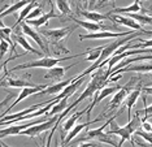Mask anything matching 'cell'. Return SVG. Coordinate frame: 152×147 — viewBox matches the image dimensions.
<instances>
[{
	"label": "cell",
	"mask_w": 152,
	"mask_h": 147,
	"mask_svg": "<svg viewBox=\"0 0 152 147\" xmlns=\"http://www.w3.org/2000/svg\"><path fill=\"white\" fill-rule=\"evenodd\" d=\"M77 24L73 26H66V27H58V29H47V30H40L42 35L48 40V43L52 46V51L55 55H61V54H69V50L65 47V39L70 35L72 31L77 29Z\"/></svg>",
	"instance_id": "6da1fadb"
},
{
	"label": "cell",
	"mask_w": 152,
	"mask_h": 147,
	"mask_svg": "<svg viewBox=\"0 0 152 147\" xmlns=\"http://www.w3.org/2000/svg\"><path fill=\"white\" fill-rule=\"evenodd\" d=\"M139 128H142V118H140L139 115L135 112V116H134V118L129 120V122H127L125 126H118V125L115 122V118H113V120L110 121L109 129L107 130V133L121 137V141L118 142V146H121L125 141H130L134 145V141L131 139V134H133V133H135Z\"/></svg>",
	"instance_id": "7a4b0ae2"
},
{
	"label": "cell",
	"mask_w": 152,
	"mask_h": 147,
	"mask_svg": "<svg viewBox=\"0 0 152 147\" xmlns=\"http://www.w3.org/2000/svg\"><path fill=\"white\" fill-rule=\"evenodd\" d=\"M137 81H139V78H135V77H133V78H131L125 86H122L116 94H113V98L110 99V101L108 103V107H107V110L99 115V117L102 118V120L105 117V115L113 116V112H116V111H117V108H118L121 104H122L124 101H125L126 96H127V94H129L131 90L134 89V85H133V83H135Z\"/></svg>",
	"instance_id": "3957f363"
},
{
	"label": "cell",
	"mask_w": 152,
	"mask_h": 147,
	"mask_svg": "<svg viewBox=\"0 0 152 147\" xmlns=\"http://www.w3.org/2000/svg\"><path fill=\"white\" fill-rule=\"evenodd\" d=\"M86 54V52H85ZM85 54H75V55H69V56H64V57H58V59H55V57H42L39 60H35V61H30V62H23V64H20V65H16L15 68L11 69V72H16V71H21V69H30V68H44V69H50L52 66L57 65L58 62L61 61H66V60H70V59H75V57H79V56L85 55Z\"/></svg>",
	"instance_id": "277c9868"
},
{
	"label": "cell",
	"mask_w": 152,
	"mask_h": 147,
	"mask_svg": "<svg viewBox=\"0 0 152 147\" xmlns=\"http://www.w3.org/2000/svg\"><path fill=\"white\" fill-rule=\"evenodd\" d=\"M57 118H58V115H55V116H52L50 120L43 121V122H40V124H35V125H33V126L22 130L20 133V135H27V137H30V138H35L37 135L40 134V133L46 132L48 129H51V126H53L55 122L57 121Z\"/></svg>",
	"instance_id": "5b68a950"
},
{
	"label": "cell",
	"mask_w": 152,
	"mask_h": 147,
	"mask_svg": "<svg viewBox=\"0 0 152 147\" xmlns=\"http://www.w3.org/2000/svg\"><path fill=\"white\" fill-rule=\"evenodd\" d=\"M50 118H51L50 116L44 115L40 120H33V121L26 122V124H22V125H15V126H9V128H1V130H0V137L4 138V137H8V135H20V133H21L22 130L33 126V125H35V124H40V122H43V121H47V120H50Z\"/></svg>",
	"instance_id": "8992f818"
},
{
	"label": "cell",
	"mask_w": 152,
	"mask_h": 147,
	"mask_svg": "<svg viewBox=\"0 0 152 147\" xmlns=\"http://www.w3.org/2000/svg\"><path fill=\"white\" fill-rule=\"evenodd\" d=\"M21 30H22V33L25 34V35L30 37L38 44V46L40 47V50L43 51V54H50V50H48V40H44L43 38L40 37V33H38L37 30H34L27 22H22L21 24Z\"/></svg>",
	"instance_id": "52a82bcc"
},
{
	"label": "cell",
	"mask_w": 152,
	"mask_h": 147,
	"mask_svg": "<svg viewBox=\"0 0 152 147\" xmlns=\"http://www.w3.org/2000/svg\"><path fill=\"white\" fill-rule=\"evenodd\" d=\"M79 78H82L81 76H77V77H74V78H69V79H65V81H60V82H56V83H53V85H48L46 89H43L42 91H39L38 94H35V95H58L68 85H70L72 82H74V81H77V79Z\"/></svg>",
	"instance_id": "ba28073f"
},
{
	"label": "cell",
	"mask_w": 152,
	"mask_h": 147,
	"mask_svg": "<svg viewBox=\"0 0 152 147\" xmlns=\"http://www.w3.org/2000/svg\"><path fill=\"white\" fill-rule=\"evenodd\" d=\"M134 31H124V33H110L109 30H104V31H95V33H88V34H83V35H79V39L85 40V39H109V38H118V37H127L130 34H133Z\"/></svg>",
	"instance_id": "9c48e42d"
},
{
	"label": "cell",
	"mask_w": 152,
	"mask_h": 147,
	"mask_svg": "<svg viewBox=\"0 0 152 147\" xmlns=\"http://www.w3.org/2000/svg\"><path fill=\"white\" fill-rule=\"evenodd\" d=\"M48 85H37V86H33V87H23L22 89V91L20 93V95L17 96V99L13 101L12 103V106H9L8 107V110H5V111H3V113H1V117L3 116H7V113H8L9 111L12 110L15 106H17V104L20 103L21 100H23V99H26L27 96H30V95H35V94H38L39 91H42L43 89H46Z\"/></svg>",
	"instance_id": "30bf717a"
},
{
	"label": "cell",
	"mask_w": 152,
	"mask_h": 147,
	"mask_svg": "<svg viewBox=\"0 0 152 147\" xmlns=\"http://www.w3.org/2000/svg\"><path fill=\"white\" fill-rule=\"evenodd\" d=\"M79 62H73V64H69L68 66H57L55 65L52 68L47 69V73L44 74V78L46 79H51V81H61V78L65 76L68 69H70L72 66L78 65Z\"/></svg>",
	"instance_id": "8fae6325"
},
{
	"label": "cell",
	"mask_w": 152,
	"mask_h": 147,
	"mask_svg": "<svg viewBox=\"0 0 152 147\" xmlns=\"http://www.w3.org/2000/svg\"><path fill=\"white\" fill-rule=\"evenodd\" d=\"M108 16H109L110 21H113V22L121 24V25L127 26V27H130V29H133V30H143L140 24H138L135 20L130 18V17H124L121 15H116V13H110V12L108 13Z\"/></svg>",
	"instance_id": "7c38bea8"
},
{
	"label": "cell",
	"mask_w": 152,
	"mask_h": 147,
	"mask_svg": "<svg viewBox=\"0 0 152 147\" xmlns=\"http://www.w3.org/2000/svg\"><path fill=\"white\" fill-rule=\"evenodd\" d=\"M142 89H143V87H142V82H139L135 89H133L127 94V96L125 99V106L127 108V118H129V120H131V108H133V106H135L138 98H139L140 93H142Z\"/></svg>",
	"instance_id": "4fadbf2b"
},
{
	"label": "cell",
	"mask_w": 152,
	"mask_h": 147,
	"mask_svg": "<svg viewBox=\"0 0 152 147\" xmlns=\"http://www.w3.org/2000/svg\"><path fill=\"white\" fill-rule=\"evenodd\" d=\"M69 20L75 22L78 26H82L83 29H86L87 31H91V33H95V31H102V30H109V29H113V27H107L102 24H98V22H92V21H82V20H78L75 17H69ZM116 29V27H115Z\"/></svg>",
	"instance_id": "5bb4252c"
},
{
	"label": "cell",
	"mask_w": 152,
	"mask_h": 147,
	"mask_svg": "<svg viewBox=\"0 0 152 147\" xmlns=\"http://www.w3.org/2000/svg\"><path fill=\"white\" fill-rule=\"evenodd\" d=\"M60 15H57L56 12H55L53 9V5H51V10L48 13H43L40 17H38V18H34V20H29L26 21L27 24H29L30 26H34V27H40L42 25H47L48 21L51 18H58Z\"/></svg>",
	"instance_id": "9a60e30c"
},
{
	"label": "cell",
	"mask_w": 152,
	"mask_h": 147,
	"mask_svg": "<svg viewBox=\"0 0 152 147\" xmlns=\"http://www.w3.org/2000/svg\"><path fill=\"white\" fill-rule=\"evenodd\" d=\"M51 100H52V99H50V100H47V101H43V103H39V104H34V106H31L30 108H26V110H23V111H21V112H17V113H12V115H9V116H3L1 120H0V122L21 118V117H23V116H26V115L35 112L37 110H39V108H42V106H44V104H48Z\"/></svg>",
	"instance_id": "2e32d148"
},
{
	"label": "cell",
	"mask_w": 152,
	"mask_h": 147,
	"mask_svg": "<svg viewBox=\"0 0 152 147\" xmlns=\"http://www.w3.org/2000/svg\"><path fill=\"white\" fill-rule=\"evenodd\" d=\"M1 85L3 87H33L37 86L35 83L26 81L25 78H12V77H1Z\"/></svg>",
	"instance_id": "e0dca14e"
},
{
	"label": "cell",
	"mask_w": 152,
	"mask_h": 147,
	"mask_svg": "<svg viewBox=\"0 0 152 147\" xmlns=\"http://www.w3.org/2000/svg\"><path fill=\"white\" fill-rule=\"evenodd\" d=\"M127 72H137V73H150L152 72V64L148 62H143V64H138V65H127L125 68H121L118 71L113 72L110 76L120 74V73H127Z\"/></svg>",
	"instance_id": "ac0fdd59"
},
{
	"label": "cell",
	"mask_w": 152,
	"mask_h": 147,
	"mask_svg": "<svg viewBox=\"0 0 152 147\" xmlns=\"http://www.w3.org/2000/svg\"><path fill=\"white\" fill-rule=\"evenodd\" d=\"M100 120H102V118L98 117V118H95V120H92V121H91V120H90V121L87 120V121L85 122V124L75 125L74 128H72L70 130H69V134L66 135V138L64 139L63 145H66V143H70V142H72V139L77 137V135H78V134H79V133H81L82 130H83V129H86L87 126H90V125H91V124H95V122H98V121H100Z\"/></svg>",
	"instance_id": "d6986e66"
},
{
	"label": "cell",
	"mask_w": 152,
	"mask_h": 147,
	"mask_svg": "<svg viewBox=\"0 0 152 147\" xmlns=\"http://www.w3.org/2000/svg\"><path fill=\"white\" fill-rule=\"evenodd\" d=\"M33 0H17V1H15L12 5H9L7 9H4L1 12V15H0V17L1 18H4L5 16H8V15H12V13H16V12H18V10H21L23 7H26L27 4H30Z\"/></svg>",
	"instance_id": "ffe728a7"
},
{
	"label": "cell",
	"mask_w": 152,
	"mask_h": 147,
	"mask_svg": "<svg viewBox=\"0 0 152 147\" xmlns=\"http://www.w3.org/2000/svg\"><path fill=\"white\" fill-rule=\"evenodd\" d=\"M78 15L79 16H83L87 21H92V22H100V21H104V20H110L108 15H102V13L94 12V10H78Z\"/></svg>",
	"instance_id": "44dd1931"
},
{
	"label": "cell",
	"mask_w": 152,
	"mask_h": 147,
	"mask_svg": "<svg viewBox=\"0 0 152 147\" xmlns=\"http://www.w3.org/2000/svg\"><path fill=\"white\" fill-rule=\"evenodd\" d=\"M12 38H13V40H15L17 44H20L21 47H23V50H25V51L31 52V54L38 55V56H42L43 55L40 51H38V50H35V48H33L31 46H30L29 42H27L22 35H20V34H12Z\"/></svg>",
	"instance_id": "7402d4cb"
},
{
	"label": "cell",
	"mask_w": 152,
	"mask_h": 147,
	"mask_svg": "<svg viewBox=\"0 0 152 147\" xmlns=\"http://www.w3.org/2000/svg\"><path fill=\"white\" fill-rule=\"evenodd\" d=\"M38 5V0H33L30 4H27L26 7H23V8L21 9V12H20V16H18V18H17V22L13 25L12 29H15V27H18L20 25L22 24V21L27 18V16L30 15V12L34 9V7H37Z\"/></svg>",
	"instance_id": "603a6c76"
},
{
	"label": "cell",
	"mask_w": 152,
	"mask_h": 147,
	"mask_svg": "<svg viewBox=\"0 0 152 147\" xmlns=\"http://www.w3.org/2000/svg\"><path fill=\"white\" fill-rule=\"evenodd\" d=\"M142 10L140 7V0H135L133 4H130L129 7H124V8H115L110 13H116V15H120V13H138Z\"/></svg>",
	"instance_id": "cb8c5ba5"
},
{
	"label": "cell",
	"mask_w": 152,
	"mask_h": 147,
	"mask_svg": "<svg viewBox=\"0 0 152 147\" xmlns=\"http://www.w3.org/2000/svg\"><path fill=\"white\" fill-rule=\"evenodd\" d=\"M68 99H69V98L66 96V98H63L61 100L56 101V103L53 104V107L51 108V111L48 112V113H46V115H47V116H50V117H52V116H55V115H57V113H60V112L65 111V110H66V107L69 106V104H68Z\"/></svg>",
	"instance_id": "d4e9b609"
},
{
	"label": "cell",
	"mask_w": 152,
	"mask_h": 147,
	"mask_svg": "<svg viewBox=\"0 0 152 147\" xmlns=\"http://www.w3.org/2000/svg\"><path fill=\"white\" fill-rule=\"evenodd\" d=\"M83 113H86V110L81 111V112H75V113L72 115V116L64 122V125H63V133H66V132L70 130L72 128H74L77 120H78V118L81 117V116H83Z\"/></svg>",
	"instance_id": "484cf974"
},
{
	"label": "cell",
	"mask_w": 152,
	"mask_h": 147,
	"mask_svg": "<svg viewBox=\"0 0 152 147\" xmlns=\"http://www.w3.org/2000/svg\"><path fill=\"white\" fill-rule=\"evenodd\" d=\"M130 18L135 20L140 25H151L152 26V16H148L146 13H127Z\"/></svg>",
	"instance_id": "4316f807"
},
{
	"label": "cell",
	"mask_w": 152,
	"mask_h": 147,
	"mask_svg": "<svg viewBox=\"0 0 152 147\" xmlns=\"http://www.w3.org/2000/svg\"><path fill=\"white\" fill-rule=\"evenodd\" d=\"M96 139L100 143H107V145H112V146H118V142L115 141V137H110L109 133H100V134L96 137Z\"/></svg>",
	"instance_id": "83f0119b"
},
{
	"label": "cell",
	"mask_w": 152,
	"mask_h": 147,
	"mask_svg": "<svg viewBox=\"0 0 152 147\" xmlns=\"http://www.w3.org/2000/svg\"><path fill=\"white\" fill-rule=\"evenodd\" d=\"M56 7L61 13H64V15H69V13L72 12L70 4H69L68 0H56Z\"/></svg>",
	"instance_id": "f1b7e54d"
},
{
	"label": "cell",
	"mask_w": 152,
	"mask_h": 147,
	"mask_svg": "<svg viewBox=\"0 0 152 147\" xmlns=\"http://www.w3.org/2000/svg\"><path fill=\"white\" fill-rule=\"evenodd\" d=\"M137 113L140 116L142 121H146L148 118H151L152 117V104L148 107H144V110H142V111H137Z\"/></svg>",
	"instance_id": "f546056e"
},
{
	"label": "cell",
	"mask_w": 152,
	"mask_h": 147,
	"mask_svg": "<svg viewBox=\"0 0 152 147\" xmlns=\"http://www.w3.org/2000/svg\"><path fill=\"white\" fill-rule=\"evenodd\" d=\"M42 10H43V7L38 4V5L35 7V8H34V9L31 10V13H30L29 16H27L26 21H29V20H34V18H38V17H40V16L43 15V13H42Z\"/></svg>",
	"instance_id": "4dcf8cb0"
},
{
	"label": "cell",
	"mask_w": 152,
	"mask_h": 147,
	"mask_svg": "<svg viewBox=\"0 0 152 147\" xmlns=\"http://www.w3.org/2000/svg\"><path fill=\"white\" fill-rule=\"evenodd\" d=\"M135 134L139 135L140 138H143L144 141H147L150 145L152 143V132H146V130H143V129H138L135 132Z\"/></svg>",
	"instance_id": "1f68e13d"
},
{
	"label": "cell",
	"mask_w": 152,
	"mask_h": 147,
	"mask_svg": "<svg viewBox=\"0 0 152 147\" xmlns=\"http://www.w3.org/2000/svg\"><path fill=\"white\" fill-rule=\"evenodd\" d=\"M146 47L152 48V39H147V40L140 39V43H138V44H134L133 43V48H135V50H137V48H146Z\"/></svg>",
	"instance_id": "d6a6232c"
},
{
	"label": "cell",
	"mask_w": 152,
	"mask_h": 147,
	"mask_svg": "<svg viewBox=\"0 0 152 147\" xmlns=\"http://www.w3.org/2000/svg\"><path fill=\"white\" fill-rule=\"evenodd\" d=\"M9 46H11V44H9L5 39H1V57H4L7 55V52L9 50Z\"/></svg>",
	"instance_id": "836d02e7"
},
{
	"label": "cell",
	"mask_w": 152,
	"mask_h": 147,
	"mask_svg": "<svg viewBox=\"0 0 152 147\" xmlns=\"http://www.w3.org/2000/svg\"><path fill=\"white\" fill-rule=\"evenodd\" d=\"M142 129L146 132H152V124L148 122L147 120L146 121H142Z\"/></svg>",
	"instance_id": "e575fe53"
},
{
	"label": "cell",
	"mask_w": 152,
	"mask_h": 147,
	"mask_svg": "<svg viewBox=\"0 0 152 147\" xmlns=\"http://www.w3.org/2000/svg\"><path fill=\"white\" fill-rule=\"evenodd\" d=\"M142 91L148 94V95H152V86H144L143 89H142Z\"/></svg>",
	"instance_id": "d590c367"
},
{
	"label": "cell",
	"mask_w": 152,
	"mask_h": 147,
	"mask_svg": "<svg viewBox=\"0 0 152 147\" xmlns=\"http://www.w3.org/2000/svg\"><path fill=\"white\" fill-rule=\"evenodd\" d=\"M78 1L81 3L83 7H88V1H90V0H78Z\"/></svg>",
	"instance_id": "8d00e7d4"
},
{
	"label": "cell",
	"mask_w": 152,
	"mask_h": 147,
	"mask_svg": "<svg viewBox=\"0 0 152 147\" xmlns=\"http://www.w3.org/2000/svg\"><path fill=\"white\" fill-rule=\"evenodd\" d=\"M95 1H96V0H90V1H88V8H94V7H95Z\"/></svg>",
	"instance_id": "74e56055"
},
{
	"label": "cell",
	"mask_w": 152,
	"mask_h": 147,
	"mask_svg": "<svg viewBox=\"0 0 152 147\" xmlns=\"http://www.w3.org/2000/svg\"><path fill=\"white\" fill-rule=\"evenodd\" d=\"M108 1H115V0H100V3H99V5H102V4H104V3H108Z\"/></svg>",
	"instance_id": "f35d334b"
},
{
	"label": "cell",
	"mask_w": 152,
	"mask_h": 147,
	"mask_svg": "<svg viewBox=\"0 0 152 147\" xmlns=\"http://www.w3.org/2000/svg\"><path fill=\"white\" fill-rule=\"evenodd\" d=\"M144 35H152V30H144Z\"/></svg>",
	"instance_id": "ab89813d"
},
{
	"label": "cell",
	"mask_w": 152,
	"mask_h": 147,
	"mask_svg": "<svg viewBox=\"0 0 152 147\" xmlns=\"http://www.w3.org/2000/svg\"><path fill=\"white\" fill-rule=\"evenodd\" d=\"M148 76H150L151 78H152V72H150V73H148Z\"/></svg>",
	"instance_id": "60d3db41"
},
{
	"label": "cell",
	"mask_w": 152,
	"mask_h": 147,
	"mask_svg": "<svg viewBox=\"0 0 152 147\" xmlns=\"http://www.w3.org/2000/svg\"><path fill=\"white\" fill-rule=\"evenodd\" d=\"M150 9H151V10H152V5H151V7H150Z\"/></svg>",
	"instance_id": "b9f144b4"
},
{
	"label": "cell",
	"mask_w": 152,
	"mask_h": 147,
	"mask_svg": "<svg viewBox=\"0 0 152 147\" xmlns=\"http://www.w3.org/2000/svg\"><path fill=\"white\" fill-rule=\"evenodd\" d=\"M150 146H152V143H151V145H150Z\"/></svg>",
	"instance_id": "7bdbcfd3"
},
{
	"label": "cell",
	"mask_w": 152,
	"mask_h": 147,
	"mask_svg": "<svg viewBox=\"0 0 152 147\" xmlns=\"http://www.w3.org/2000/svg\"><path fill=\"white\" fill-rule=\"evenodd\" d=\"M46 1H47V0H46Z\"/></svg>",
	"instance_id": "ee69618b"
}]
</instances>
